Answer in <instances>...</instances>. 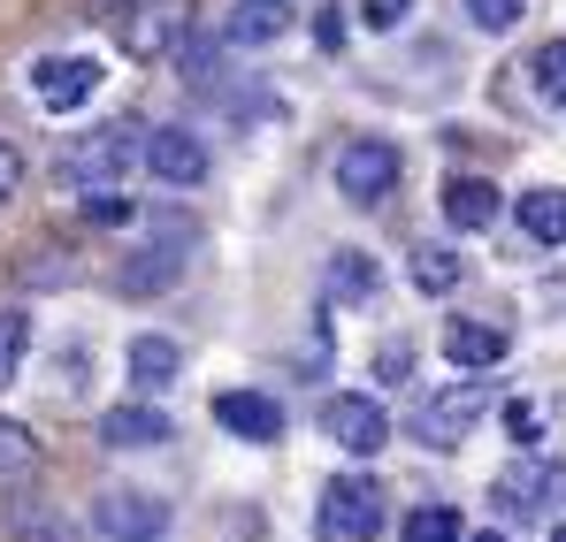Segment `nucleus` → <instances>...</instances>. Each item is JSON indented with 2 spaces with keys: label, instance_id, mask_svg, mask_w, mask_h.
<instances>
[{
  "label": "nucleus",
  "instance_id": "nucleus-1",
  "mask_svg": "<svg viewBox=\"0 0 566 542\" xmlns=\"http://www.w3.org/2000/svg\"><path fill=\"white\" fill-rule=\"evenodd\" d=\"M146 161V123H99V130H77L70 146H62V161H54V177L77 183V191H115V183L130 177Z\"/></svg>",
  "mask_w": 566,
  "mask_h": 542
},
{
  "label": "nucleus",
  "instance_id": "nucleus-2",
  "mask_svg": "<svg viewBox=\"0 0 566 542\" xmlns=\"http://www.w3.org/2000/svg\"><path fill=\"white\" fill-rule=\"evenodd\" d=\"M382 520H390V504H382V489L368 474H337L314 504V535L322 542H376Z\"/></svg>",
  "mask_w": 566,
  "mask_h": 542
},
{
  "label": "nucleus",
  "instance_id": "nucleus-3",
  "mask_svg": "<svg viewBox=\"0 0 566 542\" xmlns=\"http://www.w3.org/2000/svg\"><path fill=\"white\" fill-rule=\"evenodd\" d=\"M482 413H490V382H482V374L452 382V390H429L421 413H413V444H429V451H460Z\"/></svg>",
  "mask_w": 566,
  "mask_h": 542
},
{
  "label": "nucleus",
  "instance_id": "nucleus-4",
  "mask_svg": "<svg viewBox=\"0 0 566 542\" xmlns=\"http://www.w3.org/2000/svg\"><path fill=\"white\" fill-rule=\"evenodd\" d=\"M329 177L345 191V206H382V199L398 191V177H406V161H398L390 138H353V146H337Z\"/></svg>",
  "mask_w": 566,
  "mask_h": 542
},
{
  "label": "nucleus",
  "instance_id": "nucleus-5",
  "mask_svg": "<svg viewBox=\"0 0 566 542\" xmlns=\"http://www.w3.org/2000/svg\"><path fill=\"white\" fill-rule=\"evenodd\" d=\"M185 245H191V230L161 222V230H154L138 253H123V268H115V290H123V298H161V290H177V283H185V261H191Z\"/></svg>",
  "mask_w": 566,
  "mask_h": 542
},
{
  "label": "nucleus",
  "instance_id": "nucleus-6",
  "mask_svg": "<svg viewBox=\"0 0 566 542\" xmlns=\"http://www.w3.org/2000/svg\"><path fill=\"white\" fill-rule=\"evenodd\" d=\"M191 31V0H146V8H130V15H115V39H123V54L130 62H161V54H177Z\"/></svg>",
  "mask_w": 566,
  "mask_h": 542
},
{
  "label": "nucleus",
  "instance_id": "nucleus-7",
  "mask_svg": "<svg viewBox=\"0 0 566 542\" xmlns=\"http://www.w3.org/2000/svg\"><path fill=\"white\" fill-rule=\"evenodd\" d=\"M322 436L353 458H376L390 444V413H382V397H368V390H337L322 405Z\"/></svg>",
  "mask_w": 566,
  "mask_h": 542
},
{
  "label": "nucleus",
  "instance_id": "nucleus-8",
  "mask_svg": "<svg viewBox=\"0 0 566 542\" xmlns=\"http://www.w3.org/2000/svg\"><path fill=\"white\" fill-rule=\"evenodd\" d=\"M99 85H107L99 54H39V62H31V92H39L46 115H77Z\"/></svg>",
  "mask_w": 566,
  "mask_h": 542
},
{
  "label": "nucleus",
  "instance_id": "nucleus-9",
  "mask_svg": "<svg viewBox=\"0 0 566 542\" xmlns=\"http://www.w3.org/2000/svg\"><path fill=\"white\" fill-rule=\"evenodd\" d=\"M497 512L505 520H536V512H552L566 497V466H552V458H521V466H505L497 474Z\"/></svg>",
  "mask_w": 566,
  "mask_h": 542
},
{
  "label": "nucleus",
  "instance_id": "nucleus-10",
  "mask_svg": "<svg viewBox=\"0 0 566 542\" xmlns=\"http://www.w3.org/2000/svg\"><path fill=\"white\" fill-rule=\"evenodd\" d=\"M93 520H99V535H107V542H146V535H169V504H161L154 489H99Z\"/></svg>",
  "mask_w": 566,
  "mask_h": 542
},
{
  "label": "nucleus",
  "instance_id": "nucleus-11",
  "mask_svg": "<svg viewBox=\"0 0 566 542\" xmlns=\"http://www.w3.org/2000/svg\"><path fill=\"white\" fill-rule=\"evenodd\" d=\"M146 169L154 183H169V191H191V183H207V138L185 130V123H169V130H146Z\"/></svg>",
  "mask_w": 566,
  "mask_h": 542
},
{
  "label": "nucleus",
  "instance_id": "nucleus-12",
  "mask_svg": "<svg viewBox=\"0 0 566 542\" xmlns=\"http://www.w3.org/2000/svg\"><path fill=\"white\" fill-rule=\"evenodd\" d=\"M214 428L238 444H276L283 436V405L269 390H214Z\"/></svg>",
  "mask_w": 566,
  "mask_h": 542
},
{
  "label": "nucleus",
  "instance_id": "nucleus-13",
  "mask_svg": "<svg viewBox=\"0 0 566 542\" xmlns=\"http://www.w3.org/2000/svg\"><path fill=\"white\" fill-rule=\"evenodd\" d=\"M169 436H177V421H169L161 405H146V397L99 413V444H107V451H161Z\"/></svg>",
  "mask_w": 566,
  "mask_h": 542
},
{
  "label": "nucleus",
  "instance_id": "nucleus-14",
  "mask_svg": "<svg viewBox=\"0 0 566 542\" xmlns=\"http://www.w3.org/2000/svg\"><path fill=\"white\" fill-rule=\"evenodd\" d=\"M505 352H513V337L497 321H444V360L460 366V374H490Z\"/></svg>",
  "mask_w": 566,
  "mask_h": 542
},
{
  "label": "nucleus",
  "instance_id": "nucleus-15",
  "mask_svg": "<svg viewBox=\"0 0 566 542\" xmlns=\"http://www.w3.org/2000/svg\"><path fill=\"white\" fill-rule=\"evenodd\" d=\"M123 366H130V382L154 397V390H169V382H185V344L177 337H130V352H123Z\"/></svg>",
  "mask_w": 566,
  "mask_h": 542
},
{
  "label": "nucleus",
  "instance_id": "nucleus-16",
  "mask_svg": "<svg viewBox=\"0 0 566 542\" xmlns=\"http://www.w3.org/2000/svg\"><path fill=\"white\" fill-rule=\"evenodd\" d=\"M322 290H329L337 306H368V298L382 290L376 253H353V245H337V253H329V268H322Z\"/></svg>",
  "mask_w": 566,
  "mask_h": 542
},
{
  "label": "nucleus",
  "instance_id": "nucleus-17",
  "mask_svg": "<svg viewBox=\"0 0 566 542\" xmlns=\"http://www.w3.org/2000/svg\"><path fill=\"white\" fill-rule=\"evenodd\" d=\"M513 214H521V237H528V245H544V253L566 245V191L559 183H528Z\"/></svg>",
  "mask_w": 566,
  "mask_h": 542
},
{
  "label": "nucleus",
  "instance_id": "nucleus-18",
  "mask_svg": "<svg viewBox=\"0 0 566 542\" xmlns=\"http://www.w3.org/2000/svg\"><path fill=\"white\" fill-rule=\"evenodd\" d=\"M283 31H291V0H238L230 23H222L230 46H276Z\"/></svg>",
  "mask_w": 566,
  "mask_h": 542
},
{
  "label": "nucleus",
  "instance_id": "nucleus-19",
  "mask_svg": "<svg viewBox=\"0 0 566 542\" xmlns=\"http://www.w3.org/2000/svg\"><path fill=\"white\" fill-rule=\"evenodd\" d=\"M497 206H505V199H497L490 177H444V222H452V230H490Z\"/></svg>",
  "mask_w": 566,
  "mask_h": 542
},
{
  "label": "nucleus",
  "instance_id": "nucleus-20",
  "mask_svg": "<svg viewBox=\"0 0 566 542\" xmlns=\"http://www.w3.org/2000/svg\"><path fill=\"white\" fill-rule=\"evenodd\" d=\"M177 62V77H185L191 92H222V77H230V39H207V31H191L185 46L169 54Z\"/></svg>",
  "mask_w": 566,
  "mask_h": 542
},
{
  "label": "nucleus",
  "instance_id": "nucleus-21",
  "mask_svg": "<svg viewBox=\"0 0 566 542\" xmlns=\"http://www.w3.org/2000/svg\"><path fill=\"white\" fill-rule=\"evenodd\" d=\"M39 466H46L39 436H31L15 413H0V489H31V481H39Z\"/></svg>",
  "mask_w": 566,
  "mask_h": 542
},
{
  "label": "nucleus",
  "instance_id": "nucleus-22",
  "mask_svg": "<svg viewBox=\"0 0 566 542\" xmlns=\"http://www.w3.org/2000/svg\"><path fill=\"white\" fill-rule=\"evenodd\" d=\"M8 535L15 542H85L62 504H39V497H15V504H8Z\"/></svg>",
  "mask_w": 566,
  "mask_h": 542
},
{
  "label": "nucleus",
  "instance_id": "nucleus-23",
  "mask_svg": "<svg viewBox=\"0 0 566 542\" xmlns=\"http://www.w3.org/2000/svg\"><path fill=\"white\" fill-rule=\"evenodd\" d=\"M406 275H413V290H421V298H444V290H460V275H468V261H460L452 245H413V261H406Z\"/></svg>",
  "mask_w": 566,
  "mask_h": 542
},
{
  "label": "nucleus",
  "instance_id": "nucleus-24",
  "mask_svg": "<svg viewBox=\"0 0 566 542\" xmlns=\"http://www.w3.org/2000/svg\"><path fill=\"white\" fill-rule=\"evenodd\" d=\"M528 85H536V99H544V107H566V39H544V46H536Z\"/></svg>",
  "mask_w": 566,
  "mask_h": 542
},
{
  "label": "nucleus",
  "instance_id": "nucleus-25",
  "mask_svg": "<svg viewBox=\"0 0 566 542\" xmlns=\"http://www.w3.org/2000/svg\"><path fill=\"white\" fill-rule=\"evenodd\" d=\"M398 535H406V542H468V528H460V512H452V504H413Z\"/></svg>",
  "mask_w": 566,
  "mask_h": 542
},
{
  "label": "nucleus",
  "instance_id": "nucleus-26",
  "mask_svg": "<svg viewBox=\"0 0 566 542\" xmlns=\"http://www.w3.org/2000/svg\"><path fill=\"white\" fill-rule=\"evenodd\" d=\"M23 352H31V313L23 306H0V390L23 374Z\"/></svg>",
  "mask_w": 566,
  "mask_h": 542
},
{
  "label": "nucleus",
  "instance_id": "nucleus-27",
  "mask_svg": "<svg viewBox=\"0 0 566 542\" xmlns=\"http://www.w3.org/2000/svg\"><path fill=\"white\" fill-rule=\"evenodd\" d=\"M505 436H513L521 451H536V444H544V405H536V397H513V405H505Z\"/></svg>",
  "mask_w": 566,
  "mask_h": 542
},
{
  "label": "nucleus",
  "instance_id": "nucleus-28",
  "mask_svg": "<svg viewBox=\"0 0 566 542\" xmlns=\"http://www.w3.org/2000/svg\"><path fill=\"white\" fill-rule=\"evenodd\" d=\"M521 15H528L521 0H468V23H474V31H490V39H505Z\"/></svg>",
  "mask_w": 566,
  "mask_h": 542
},
{
  "label": "nucleus",
  "instance_id": "nucleus-29",
  "mask_svg": "<svg viewBox=\"0 0 566 542\" xmlns=\"http://www.w3.org/2000/svg\"><path fill=\"white\" fill-rule=\"evenodd\" d=\"M138 206L123 199V191H85V222H99V230H115V222H130Z\"/></svg>",
  "mask_w": 566,
  "mask_h": 542
},
{
  "label": "nucleus",
  "instance_id": "nucleus-30",
  "mask_svg": "<svg viewBox=\"0 0 566 542\" xmlns=\"http://www.w3.org/2000/svg\"><path fill=\"white\" fill-rule=\"evenodd\" d=\"M360 23L368 31H398L406 23V0H360Z\"/></svg>",
  "mask_w": 566,
  "mask_h": 542
},
{
  "label": "nucleus",
  "instance_id": "nucleus-31",
  "mask_svg": "<svg viewBox=\"0 0 566 542\" xmlns=\"http://www.w3.org/2000/svg\"><path fill=\"white\" fill-rule=\"evenodd\" d=\"M345 31H353V23H345V8H322V15H314V39H322V54H337V46H345Z\"/></svg>",
  "mask_w": 566,
  "mask_h": 542
},
{
  "label": "nucleus",
  "instance_id": "nucleus-32",
  "mask_svg": "<svg viewBox=\"0 0 566 542\" xmlns=\"http://www.w3.org/2000/svg\"><path fill=\"white\" fill-rule=\"evenodd\" d=\"M376 374H382V382H406V374H413V344H382Z\"/></svg>",
  "mask_w": 566,
  "mask_h": 542
},
{
  "label": "nucleus",
  "instance_id": "nucleus-33",
  "mask_svg": "<svg viewBox=\"0 0 566 542\" xmlns=\"http://www.w3.org/2000/svg\"><path fill=\"white\" fill-rule=\"evenodd\" d=\"M15 191H23V153H15V146L0 138V206H8Z\"/></svg>",
  "mask_w": 566,
  "mask_h": 542
},
{
  "label": "nucleus",
  "instance_id": "nucleus-34",
  "mask_svg": "<svg viewBox=\"0 0 566 542\" xmlns=\"http://www.w3.org/2000/svg\"><path fill=\"white\" fill-rule=\"evenodd\" d=\"M130 8H146V0H85L93 23H115V15H130Z\"/></svg>",
  "mask_w": 566,
  "mask_h": 542
},
{
  "label": "nucleus",
  "instance_id": "nucleus-35",
  "mask_svg": "<svg viewBox=\"0 0 566 542\" xmlns=\"http://www.w3.org/2000/svg\"><path fill=\"white\" fill-rule=\"evenodd\" d=\"M468 542H505V535H490V528H482V535H468Z\"/></svg>",
  "mask_w": 566,
  "mask_h": 542
},
{
  "label": "nucleus",
  "instance_id": "nucleus-36",
  "mask_svg": "<svg viewBox=\"0 0 566 542\" xmlns=\"http://www.w3.org/2000/svg\"><path fill=\"white\" fill-rule=\"evenodd\" d=\"M552 542H566V520H559V528H552Z\"/></svg>",
  "mask_w": 566,
  "mask_h": 542
},
{
  "label": "nucleus",
  "instance_id": "nucleus-37",
  "mask_svg": "<svg viewBox=\"0 0 566 542\" xmlns=\"http://www.w3.org/2000/svg\"><path fill=\"white\" fill-rule=\"evenodd\" d=\"M146 542H169V535H146Z\"/></svg>",
  "mask_w": 566,
  "mask_h": 542
}]
</instances>
